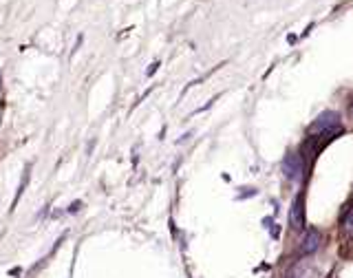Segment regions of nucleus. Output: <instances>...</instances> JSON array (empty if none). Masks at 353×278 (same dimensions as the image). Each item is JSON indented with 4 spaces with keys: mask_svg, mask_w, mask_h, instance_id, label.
I'll list each match as a JSON object with an SVG mask.
<instances>
[{
    "mask_svg": "<svg viewBox=\"0 0 353 278\" xmlns=\"http://www.w3.org/2000/svg\"><path fill=\"white\" fill-rule=\"evenodd\" d=\"M340 131V115L334 111H325L323 115H318L314 124L307 128L309 137H318V135H327V133H338Z\"/></svg>",
    "mask_w": 353,
    "mask_h": 278,
    "instance_id": "1",
    "label": "nucleus"
},
{
    "mask_svg": "<svg viewBox=\"0 0 353 278\" xmlns=\"http://www.w3.org/2000/svg\"><path fill=\"white\" fill-rule=\"evenodd\" d=\"M283 173L287 179L292 181H300L305 175V162L303 157H300L298 153H287V157L283 159Z\"/></svg>",
    "mask_w": 353,
    "mask_h": 278,
    "instance_id": "2",
    "label": "nucleus"
},
{
    "mask_svg": "<svg viewBox=\"0 0 353 278\" xmlns=\"http://www.w3.org/2000/svg\"><path fill=\"white\" fill-rule=\"evenodd\" d=\"M320 243H323V234H320V230H316V228H309L307 232H305V237H303V241H300V256H311V254H316L318 252V248H320Z\"/></svg>",
    "mask_w": 353,
    "mask_h": 278,
    "instance_id": "3",
    "label": "nucleus"
},
{
    "mask_svg": "<svg viewBox=\"0 0 353 278\" xmlns=\"http://www.w3.org/2000/svg\"><path fill=\"white\" fill-rule=\"evenodd\" d=\"M289 226L292 230H305V195H300L294 199L292 208H289Z\"/></svg>",
    "mask_w": 353,
    "mask_h": 278,
    "instance_id": "4",
    "label": "nucleus"
},
{
    "mask_svg": "<svg viewBox=\"0 0 353 278\" xmlns=\"http://www.w3.org/2000/svg\"><path fill=\"white\" fill-rule=\"evenodd\" d=\"M289 278H323L320 276V270L314 261H309V256L303 261H296L292 272H289Z\"/></svg>",
    "mask_w": 353,
    "mask_h": 278,
    "instance_id": "5",
    "label": "nucleus"
},
{
    "mask_svg": "<svg viewBox=\"0 0 353 278\" xmlns=\"http://www.w3.org/2000/svg\"><path fill=\"white\" fill-rule=\"evenodd\" d=\"M340 232H342V239L353 241V203L345 210V215L340 219Z\"/></svg>",
    "mask_w": 353,
    "mask_h": 278,
    "instance_id": "6",
    "label": "nucleus"
},
{
    "mask_svg": "<svg viewBox=\"0 0 353 278\" xmlns=\"http://www.w3.org/2000/svg\"><path fill=\"white\" fill-rule=\"evenodd\" d=\"M351 117H353V100H351Z\"/></svg>",
    "mask_w": 353,
    "mask_h": 278,
    "instance_id": "7",
    "label": "nucleus"
}]
</instances>
